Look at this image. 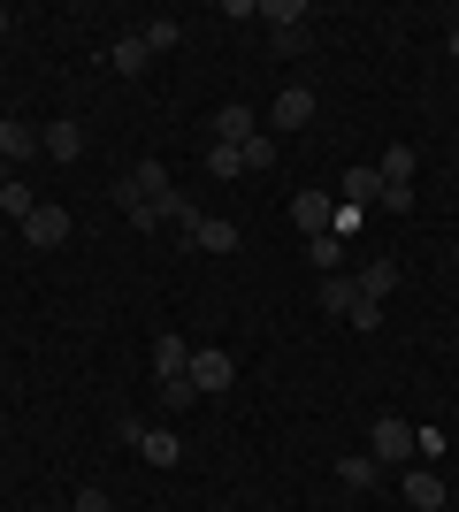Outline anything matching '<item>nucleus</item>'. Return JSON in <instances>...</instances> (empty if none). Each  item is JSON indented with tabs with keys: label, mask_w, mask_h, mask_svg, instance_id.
<instances>
[{
	"label": "nucleus",
	"mask_w": 459,
	"mask_h": 512,
	"mask_svg": "<svg viewBox=\"0 0 459 512\" xmlns=\"http://www.w3.org/2000/svg\"><path fill=\"white\" fill-rule=\"evenodd\" d=\"M414 451H421L414 421H398V413H383V421L368 428V459H375V467H414Z\"/></svg>",
	"instance_id": "nucleus-1"
},
{
	"label": "nucleus",
	"mask_w": 459,
	"mask_h": 512,
	"mask_svg": "<svg viewBox=\"0 0 459 512\" xmlns=\"http://www.w3.org/2000/svg\"><path fill=\"white\" fill-rule=\"evenodd\" d=\"M268 39H276V54H306V8L299 0H268Z\"/></svg>",
	"instance_id": "nucleus-2"
},
{
	"label": "nucleus",
	"mask_w": 459,
	"mask_h": 512,
	"mask_svg": "<svg viewBox=\"0 0 459 512\" xmlns=\"http://www.w3.org/2000/svg\"><path fill=\"white\" fill-rule=\"evenodd\" d=\"M184 245H199V253H238V222H222V214H192V222H184Z\"/></svg>",
	"instance_id": "nucleus-3"
},
{
	"label": "nucleus",
	"mask_w": 459,
	"mask_h": 512,
	"mask_svg": "<svg viewBox=\"0 0 459 512\" xmlns=\"http://www.w3.org/2000/svg\"><path fill=\"white\" fill-rule=\"evenodd\" d=\"M23 237H31V245H46V253H54V245H69V207H54V199H46V207H31V214H23Z\"/></svg>",
	"instance_id": "nucleus-4"
},
{
	"label": "nucleus",
	"mask_w": 459,
	"mask_h": 512,
	"mask_svg": "<svg viewBox=\"0 0 459 512\" xmlns=\"http://www.w3.org/2000/svg\"><path fill=\"white\" fill-rule=\"evenodd\" d=\"M291 222H299L306 237H329V230H337V199H329V192H299V199H291Z\"/></svg>",
	"instance_id": "nucleus-5"
},
{
	"label": "nucleus",
	"mask_w": 459,
	"mask_h": 512,
	"mask_svg": "<svg viewBox=\"0 0 459 512\" xmlns=\"http://www.w3.org/2000/svg\"><path fill=\"white\" fill-rule=\"evenodd\" d=\"M398 283H406V268H398V260H368V268L352 276V291H360V299H375V306H383V299H391V291H398Z\"/></svg>",
	"instance_id": "nucleus-6"
},
{
	"label": "nucleus",
	"mask_w": 459,
	"mask_h": 512,
	"mask_svg": "<svg viewBox=\"0 0 459 512\" xmlns=\"http://www.w3.org/2000/svg\"><path fill=\"white\" fill-rule=\"evenodd\" d=\"M39 153L46 161H77V153H85V130L69 123V115H54V123L39 130Z\"/></svg>",
	"instance_id": "nucleus-7"
},
{
	"label": "nucleus",
	"mask_w": 459,
	"mask_h": 512,
	"mask_svg": "<svg viewBox=\"0 0 459 512\" xmlns=\"http://www.w3.org/2000/svg\"><path fill=\"white\" fill-rule=\"evenodd\" d=\"M184 375H192V390L207 398V390H230V375H238V367H230V352H192V367H184Z\"/></svg>",
	"instance_id": "nucleus-8"
},
{
	"label": "nucleus",
	"mask_w": 459,
	"mask_h": 512,
	"mask_svg": "<svg viewBox=\"0 0 459 512\" xmlns=\"http://www.w3.org/2000/svg\"><path fill=\"white\" fill-rule=\"evenodd\" d=\"M39 153V123H23V115H0V161H31Z\"/></svg>",
	"instance_id": "nucleus-9"
},
{
	"label": "nucleus",
	"mask_w": 459,
	"mask_h": 512,
	"mask_svg": "<svg viewBox=\"0 0 459 512\" xmlns=\"http://www.w3.org/2000/svg\"><path fill=\"white\" fill-rule=\"evenodd\" d=\"M245 138H261V123H253V107L230 100V107L215 115V146H245Z\"/></svg>",
	"instance_id": "nucleus-10"
},
{
	"label": "nucleus",
	"mask_w": 459,
	"mask_h": 512,
	"mask_svg": "<svg viewBox=\"0 0 459 512\" xmlns=\"http://www.w3.org/2000/svg\"><path fill=\"white\" fill-rule=\"evenodd\" d=\"M406 505L414 512H444V482L429 467H406Z\"/></svg>",
	"instance_id": "nucleus-11"
},
{
	"label": "nucleus",
	"mask_w": 459,
	"mask_h": 512,
	"mask_svg": "<svg viewBox=\"0 0 459 512\" xmlns=\"http://www.w3.org/2000/svg\"><path fill=\"white\" fill-rule=\"evenodd\" d=\"M306 123H314V92L291 85L284 100H276V130H306Z\"/></svg>",
	"instance_id": "nucleus-12"
},
{
	"label": "nucleus",
	"mask_w": 459,
	"mask_h": 512,
	"mask_svg": "<svg viewBox=\"0 0 459 512\" xmlns=\"http://www.w3.org/2000/svg\"><path fill=\"white\" fill-rule=\"evenodd\" d=\"M375 199H383V176H375V169H345V214L375 207Z\"/></svg>",
	"instance_id": "nucleus-13"
},
{
	"label": "nucleus",
	"mask_w": 459,
	"mask_h": 512,
	"mask_svg": "<svg viewBox=\"0 0 459 512\" xmlns=\"http://www.w3.org/2000/svg\"><path fill=\"white\" fill-rule=\"evenodd\" d=\"M184 367H192V344H184V337H176V329H169V337L153 344V375L169 383V375H184Z\"/></svg>",
	"instance_id": "nucleus-14"
},
{
	"label": "nucleus",
	"mask_w": 459,
	"mask_h": 512,
	"mask_svg": "<svg viewBox=\"0 0 459 512\" xmlns=\"http://www.w3.org/2000/svg\"><path fill=\"white\" fill-rule=\"evenodd\" d=\"M138 459H153V467H176V459H184V444H176L169 428H146V436H138Z\"/></svg>",
	"instance_id": "nucleus-15"
},
{
	"label": "nucleus",
	"mask_w": 459,
	"mask_h": 512,
	"mask_svg": "<svg viewBox=\"0 0 459 512\" xmlns=\"http://www.w3.org/2000/svg\"><path fill=\"white\" fill-rule=\"evenodd\" d=\"M108 62H115V77H146L153 54H146V39H115V46H108Z\"/></svg>",
	"instance_id": "nucleus-16"
},
{
	"label": "nucleus",
	"mask_w": 459,
	"mask_h": 512,
	"mask_svg": "<svg viewBox=\"0 0 459 512\" xmlns=\"http://www.w3.org/2000/svg\"><path fill=\"white\" fill-rule=\"evenodd\" d=\"M375 474L383 467H375L368 451H345V459H337V482H352V490H375Z\"/></svg>",
	"instance_id": "nucleus-17"
},
{
	"label": "nucleus",
	"mask_w": 459,
	"mask_h": 512,
	"mask_svg": "<svg viewBox=\"0 0 459 512\" xmlns=\"http://www.w3.org/2000/svg\"><path fill=\"white\" fill-rule=\"evenodd\" d=\"M375 176H383V184H414V146H391L375 161Z\"/></svg>",
	"instance_id": "nucleus-18"
},
{
	"label": "nucleus",
	"mask_w": 459,
	"mask_h": 512,
	"mask_svg": "<svg viewBox=\"0 0 459 512\" xmlns=\"http://www.w3.org/2000/svg\"><path fill=\"white\" fill-rule=\"evenodd\" d=\"M31 207H39V199H31V184H23V176H8V184H0V214H16V222H23Z\"/></svg>",
	"instance_id": "nucleus-19"
},
{
	"label": "nucleus",
	"mask_w": 459,
	"mask_h": 512,
	"mask_svg": "<svg viewBox=\"0 0 459 512\" xmlns=\"http://www.w3.org/2000/svg\"><path fill=\"white\" fill-rule=\"evenodd\" d=\"M207 176H222V184L245 176V146H215V153H207Z\"/></svg>",
	"instance_id": "nucleus-20"
},
{
	"label": "nucleus",
	"mask_w": 459,
	"mask_h": 512,
	"mask_svg": "<svg viewBox=\"0 0 459 512\" xmlns=\"http://www.w3.org/2000/svg\"><path fill=\"white\" fill-rule=\"evenodd\" d=\"M352 299H360V291H352L345 276H322V306L329 314H352Z\"/></svg>",
	"instance_id": "nucleus-21"
},
{
	"label": "nucleus",
	"mask_w": 459,
	"mask_h": 512,
	"mask_svg": "<svg viewBox=\"0 0 459 512\" xmlns=\"http://www.w3.org/2000/svg\"><path fill=\"white\" fill-rule=\"evenodd\" d=\"M192 398H199V390H192V375H169V383H161V406H169V413H184Z\"/></svg>",
	"instance_id": "nucleus-22"
},
{
	"label": "nucleus",
	"mask_w": 459,
	"mask_h": 512,
	"mask_svg": "<svg viewBox=\"0 0 459 512\" xmlns=\"http://www.w3.org/2000/svg\"><path fill=\"white\" fill-rule=\"evenodd\" d=\"M306 245H314V268H337V260H345V237L329 230V237H306Z\"/></svg>",
	"instance_id": "nucleus-23"
},
{
	"label": "nucleus",
	"mask_w": 459,
	"mask_h": 512,
	"mask_svg": "<svg viewBox=\"0 0 459 512\" xmlns=\"http://www.w3.org/2000/svg\"><path fill=\"white\" fill-rule=\"evenodd\" d=\"M268 161H276V138H268V130H261V138H245V169H268Z\"/></svg>",
	"instance_id": "nucleus-24"
},
{
	"label": "nucleus",
	"mask_w": 459,
	"mask_h": 512,
	"mask_svg": "<svg viewBox=\"0 0 459 512\" xmlns=\"http://www.w3.org/2000/svg\"><path fill=\"white\" fill-rule=\"evenodd\" d=\"M138 39H146V54H169V46H176V23H146Z\"/></svg>",
	"instance_id": "nucleus-25"
},
{
	"label": "nucleus",
	"mask_w": 459,
	"mask_h": 512,
	"mask_svg": "<svg viewBox=\"0 0 459 512\" xmlns=\"http://www.w3.org/2000/svg\"><path fill=\"white\" fill-rule=\"evenodd\" d=\"M345 321H352V329H383V306H375V299H352Z\"/></svg>",
	"instance_id": "nucleus-26"
},
{
	"label": "nucleus",
	"mask_w": 459,
	"mask_h": 512,
	"mask_svg": "<svg viewBox=\"0 0 459 512\" xmlns=\"http://www.w3.org/2000/svg\"><path fill=\"white\" fill-rule=\"evenodd\" d=\"M375 207H391V214H406V207H414V184H383V199H375Z\"/></svg>",
	"instance_id": "nucleus-27"
},
{
	"label": "nucleus",
	"mask_w": 459,
	"mask_h": 512,
	"mask_svg": "<svg viewBox=\"0 0 459 512\" xmlns=\"http://www.w3.org/2000/svg\"><path fill=\"white\" fill-rule=\"evenodd\" d=\"M444 46H452V62H459V23H452V39H444Z\"/></svg>",
	"instance_id": "nucleus-28"
},
{
	"label": "nucleus",
	"mask_w": 459,
	"mask_h": 512,
	"mask_svg": "<svg viewBox=\"0 0 459 512\" xmlns=\"http://www.w3.org/2000/svg\"><path fill=\"white\" fill-rule=\"evenodd\" d=\"M0 39H8V8H0Z\"/></svg>",
	"instance_id": "nucleus-29"
},
{
	"label": "nucleus",
	"mask_w": 459,
	"mask_h": 512,
	"mask_svg": "<svg viewBox=\"0 0 459 512\" xmlns=\"http://www.w3.org/2000/svg\"><path fill=\"white\" fill-rule=\"evenodd\" d=\"M0 184H8V161H0Z\"/></svg>",
	"instance_id": "nucleus-30"
},
{
	"label": "nucleus",
	"mask_w": 459,
	"mask_h": 512,
	"mask_svg": "<svg viewBox=\"0 0 459 512\" xmlns=\"http://www.w3.org/2000/svg\"><path fill=\"white\" fill-rule=\"evenodd\" d=\"M69 512H77V505H69Z\"/></svg>",
	"instance_id": "nucleus-31"
}]
</instances>
